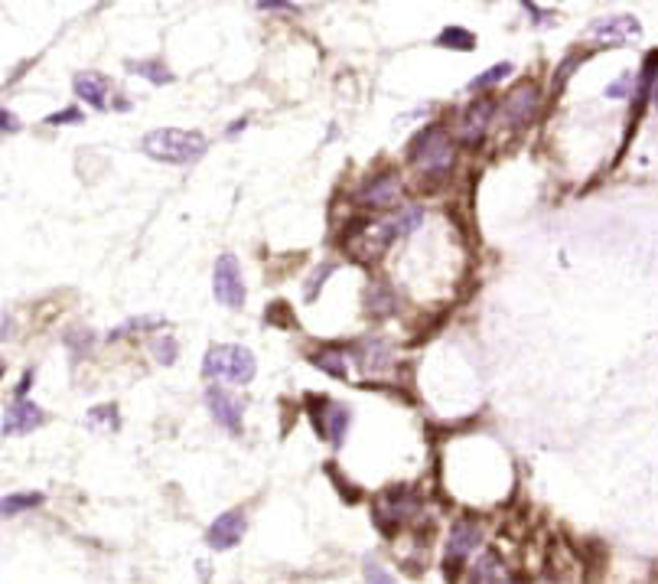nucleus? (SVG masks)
<instances>
[{"label": "nucleus", "mask_w": 658, "mask_h": 584, "mask_svg": "<svg viewBox=\"0 0 658 584\" xmlns=\"http://www.w3.org/2000/svg\"><path fill=\"white\" fill-rule=\"evenodd\" d=\"M428 223V206L408 199L404 206L392 209L382 215H356L346 229H342L339 249L342 255L356 261V265L375 268L382 265L398 242L414 239Z\"/></svg>", "instance_id": "f257e3e1"}, {"label": "nucleus", "mask_w": 658, "mask_h": 584, "mask_svg": "<svg viewBox=\"0 0 658 584\" xmlns=\"http://www.w3.org/2000/svg\"><path fill=\"white\" fill-rule=\"evenodd\" d=\"M460 167V147H456L446 121H428L420 124L404 144V170H408L410 189H437L450 183Z\"/></svg>", "instance_id": "f03ea898"}, {"label": "nucleus", "mask_w": 658, "mask_h": 584, "mask_svg": "<svg viewBox=\"0 0 658 584\" xmlns=\"http://www.w3.org/2000/svg\"><path fill=\"white\" fill-rule=\"evenodd\" d=\"M410 199V183L408 173H401L398 167L382 164L375 170H368L349 193V206L356 209V215H382L392 209L404 206Z\"/></svg>", "instance_id": "7ed1b4c3"}, {"label": "nucleus", "mask_w": 658, "mask_h": 584, "mask_svg": "<svg viewBox=\"0 0 658 584\" xmlns=\"http://www.w3.org/2000/svg\"><path fill=\"white\" fill-rule=\"evenodd\" d=\"M140 151L154 164L167 167H193L209 151V138L193 128H154L140 138Z\"/></svg>", "instance_id": "20e7f679"}, {"label": "nucleus", "mask_w": 658, "mask_h": 584, "mask_svg": "<svg viewBox=\"0 0 658 584\" xmlns=\"http://www.w3.org/2000/svg\"><path fill=\"white\" fill-rule=\"evenodd\" d=\"M545 86L535 82V78H522V82H515L509 92L499 98L496 105V128L509 138H518L525 131H531L538 124L541 112H545Z\"/></svg>", "instance_id": "39448f33"}, {"label": "nucleus", "mask_w": 658, "mask_h": 584, "mask_svg": "<svg viewBox=\"0 0 658 584\" xmlns=\"http://www.w3.org/2000/svg\"><path fill=\"white\" fill-rule=\"evenodd\" d=\"M496 105L499 98H492V92H479L454 114L450 134H454L460 151L476 154V151H482L489 144L492 131H496Z\"/></svg>", "instance_id": "423d86ee"}, {"label": "nucleus", "mask_w": 658, "mask_h": 584, "mask_svg": "<svg viewBox=\"0 0 658 584\" xmlns=\"http://www.w3.org/2000/svg\"><path fill=\"white\" fill-rule=\"evenodd\" d=\"M203 379L222 382V386L241 388L255 382L257 376V356L241 343H212L203 352Z\"/></svg>", "instance_id": "0eeeda50"}, {"label": "nucleus", "mask_w": 658, "mask_h": 584, "mask_svg": "<svg viewBox=\"0 0 658 584\" xmlns=\"http://www.w3.org/2000/svg\"><path fill=\"white\" fill-rule=\"evenodd\" d=\"M352 352V370H359L362 382H388V379L398 372L401 366V352L394 346L392 336H382V333H365L359 340H352L349 343Z\"/></svg>", "instance_id": "6e6552de"}, {"label": "nucleus", "mask_w": 658, "mask_h": 584, "mask_svg": "<svg viewBox=\"0 0 658 584\" xmlns=\"http://www.w3.org/2000/svg\"><path fill=\"white\" fill-rule=\"evenodd\" d=\"M420 516V497L414 487H394V490L378 493L372 503V519L385 535H398L401 529H410Z\"/></svg>", "instance_id": "1a4fd4ad"}, {"label": "nucleus", "mask_w": 658, "mask_h": 584, "mask_svg": "<svg viewBox=\"0 0 658 584\" xmlns=\"http://www.w3.org/2000/svg\"><path fill=\"white\" fill-rule=\"evenodd\" d=\"M482 539H486V529L476 519H456L450 525L444 542V571L450 581H456L466 571V561L476 559V552L482 549Z\"/></svg>", "instance_id": "9d476101"}, {"label": "nucleus", "mask_w": 658, "mask_h": 584, "mask_svg": "<svg viewBox=\"0 0 658 584\" xmlns=\"http://www.w3.org/2000/svg\"><path fill=\"white\" fill-rule=\"evenodd\" d=\"M307 415H310L313 431H317L326 444H333V447L346 444V434H349V428H352L349 405L339 402V398H329V396H310Z\"/></svg>", "instance_id": "9b49d317"}, {"label": "nucleus", "mask_w": 658, "mask_h": 584, "mask_svg": "<svg viewBox=\"0 0 658 584\" xmlns=\"http://www.w3.org/2000/svg\"><path fill=\"white\" fill-rule=\"evenodd\" d=\"M212 297L219 307L239 314L248 304V281L241 271V261L231 251H222L212 265Z\"/></svg>", "instance_id": "f8f14e48"}, {"label": "nucleus", "mask_w": 658, "mask_h": 584, "mask_svg": "<svg viewBox=\"0 0 658 584\" xmlns=\"http://www.w3.org/2000/svg\"><path fill=\"white\" fill-rule=\"evenodd\" d=\"M203 402L212 415V421L222 431H229L231 438H241L245 434V398L239 392H231V386L222 382H209L203 392Z\"/></svg>", "instance_id": "ddd939ff"}, {"label": "nucleus", "mask_w": 658, "mask_h": 584, "mask_svg": "<svg viewBox=\"0 0 658 584\" xmlns=\"http://www.w3.org/2000/svg\"><path fill=\"white\" fill-rule=\"evenodd\" d=\"M362 310H365L368 320L385 324V320L398 317V310H401V291L385 275H372L365 284V291H362Z\"/></svg>", "instance_id": "4468645a"}, {"label": "nucleus", "mask_w": 658, "mask_h": 584, "mask_svg": "<svg viewBox=\"0 0 658 584\" xmlns=\"http://www.w3.org/2000/svg\"><path fill=\"white\" fill-rule=\"evenodd\" d=\"M245 533H248V513L241 506L225 509V513L215 516L212 523H209V529H205V545L212 552H229L245 539Z\"/></svg>", "instance_id": "2eb2a0df"}, {"label": "nucleus", "mask_w": 658, "mask_h": 584, "mask_svg": "<svg viewBox=\"0 0 658 584\" xmlns=\"http://www.w3.org/2000/svg\"><path fill=\"white\" fill-rule=\"evenodd\" d=\"M642 36V23L633 14H609V17H599L587 26V40L599 46H619L629 43V40H639Z\"/></svg>", "instance_id": "dca6fc26"}, {"label": "nucleus", "mask_w": 658, "mask_h": 584, "mask_svg": "<svg viewBox=\"0 0 658 584\" xmlns=\"http://www.w3.org/2000/svg\"><path fill=\"white\" fill-rule=\"evenodd\" d=\"M46 424V412L30 398H14L4 412V421H0V431L7 438H23V434H33L36 428Z\"/></svg>", "instance_id": "f3484780"}, {"label": "nucleus", "mask_w": 658, "mask_h": 584, "mask_svg": "<svg viewBox=\"0 0 658 584\" xmlns=\"http://www.w3.org/2000/svg\"><path fill=\"white\" fill-rule=\"evenodd\" d=\"M72 92L82 105L95 108V112H112V78L102 72H76L72 76Z\"/></svg>", "instance_id": "a211bd4d"}, {"label": "nucleus", "mask_w": 658, "mask_h": 584, "mask_svg": "<svg viewBox=\"0 0 658 584\" xmlns=\"http://www.w3.org/2000/svg\"><path fill=\"white\" fill-rule=\"evenodd\" d=\"M307 360L313 370H320L329 379H349L352 376V352L349 343H320L307 352Z\"/></svg>", "instance_id": "6ab92c4d"}, {"label": "nucleus", "mask_w": 658, "mask_h": 584, "mask_svg": "<svg viewBox=\"0 0 658 584\" xmlns=\"http://www.w3.org/2000/svg\"><path fill=\"white\" fill-rule=\"evenodd\" d=\"M170 324L163 317H157V314H137V317H128L121 320L118 327H112L108 333H104V343L114 346V343H124V340H134V336H150L157 333V330H167Z\"/></svg>", "instance_id": "aec40b11"}, {"label": "nucleus", "mask_w": 658, "mask_h": 584, "mask_svg": "<svg viewBox=\"0 0 658 584\" xmlns=\"http://www.w3.org/2000/svg\"><path fill=\"white\" fill-rule=\"evenodd\" d=\"M509 578H512V571H509L502 555H499L496 549H486L476 561H473L470 575H466V584H505Z\"/></svg>", "instance_id": "412c9836"}, {"label": "nucleus", "mask_w": 658, "mask_h": 584, "mask_svg": "<svg viewBox=\"0 0 658 584\" xmlns=\"http://www.w3.org/2000/svg\"><path fill=\"white\" fill-rule=\"evenodd\" d=\"M434 46L437 50H446V52H473L479 46V40L473 30H466V26L450 23L434 36Z\"/></svg>", "instance_id": "4be33fe9"}, {"label": "nucleus", "mask_w": 658, "mask_h": 584, "mask_svg": "<svg viewBox=\"0 0 658 584\" xmlns=\"http://www.w3.org/2000/svg\"><path fill=\"white\" fill-rule=\"evenodd\" d=\"M128 66L131 76L144 78V82H150V86H170L173 78V69L167 66V62L160 59V56H150V59H134V62H124Z\"/></svg>", "instance_id": "5701e85b"}, {"label": "nucleus", "mask_w": 658, "mask_h": 584, "mask_svg": "<svg viewBox=\"0 0 658 584\" xmlns=\"http://www.w3.org/2000/svg\"><path fill=\"white\" fill-rule=\"evenodd\" d=\"M62 343H66V350H68V360L82 362L98 350V333H95L92 327H68L66 336H62Z\"/></svg>", "instance_id": "b1692460"}, {"label": "nucleus", "mask_w": 658, "mask_h": 584, "mask_svg": "<svg viewBox=\"0 0 658 584\" xmlns=\"http://www.w3.org/2000/svg\"><path fill=\"white\" fill-rule=\"evenodd\" d=\"M147 350H150V356H154L157 366H163V370H170V366H176V360H180V340L173 333H167V330H157V333L147 336Z\"/></svg>", "instance_id": "393cba45"}, {"label": "nucleus", "mask_w": 658, "mask_h": 584, "mask_svg": "<svg viewBox=\"0 0 658 584\" xmlns=\"http://www.w3.org/2000/svg\"><path fill=\"white\" fill-rule=\"evenodd\" d=\"M515 76V66L509 59H502V62H496V66H489V69H482L476 78H473L470 86L463 88L466 95H479V92H492L496 86H502L505 78H512Z\"/></svg>", "instance_id": "a878e982"}, {"label": "nucleus", "mask_w": 658, "mask_h": 584, "mask_svg": "<svg viewBox=\"0 0 658 584\" xmlns=\"http://www.w3.org/2000/svg\"><path fill=\"white\" fill-rule=\"evenodd\" d=\"M339 265H342L339 258H326V261H320V265L307 275V281H303V301H307V304L317 301L320 294H323L326 281H329V278L339 271Z\"/></svg>", "instance_id": "bb28decb"}, {"label": "nucleus", "mask_w": 658, "mask_h": 584, "mask_svg": "<svg viewBox=\"0 0 658 584\" xmlns=\"http://www.w3.org/2000/svg\"><path fill=\"white\" fill-rule=\"evenodd\" d=\"M46 497L40 490H26V493H10V497H0V519H14L20 513H30V509L43 506Z\"/></svg>", "instance_id": "cd10ccee"}, {"label": "nucleus", "mask_w": 658, "mask_h": 584, "mask_svg": "<svg viewBox=\"0 0 658 584\" xmlns=\"http://www.w3.org/2000/svg\"><path fill=\"white\" fill-rule=\"evenodd\" d=\"M587 56H590V50H573L571 56H564V59H561V66L554 69V82H551V92H554V95L564 92L567 78H571L573 72H577V66H581V62L587 59Z\"/></svg>", "instance_id": "c85d7f7f"}, {"label": "nucleus", "mask_w": 658, "mask_h": 584, "mask_svg": "<svg viewBox=\"0 0 658 584\" xmlns=\"http://www.w3.org/2000/svg\"><path fill=\"white\" fill-rule=\"evenodd\" d=\"M88 424L92 428H118V405L114 402H104V405H95V408H88Z\"/></svg>", "instance_id": "c756f323"}, {"label": "nucleus", "mask_w": 658, "mask_h": 584, "mask_svg": "<svg viewBox=\"0 0 658 584\" xmlns=\"http://www.w3.org/2000/svg\"><path fill=\"white\" fill-rule=\"evenodd\" d=\"M86 121V112L78 108V105H68V108H62V112H52L43 118L46 128H68V124H82Z\"/></svg>", "instance_id": "7c9ffc66"}, {"label": "nucleus", "mask_w": 658, "mask_h": 584, "mask_svg": "<svg viewBox=\"0 0 658 584\" xmlns=\"http://www.w3.org/2000/svg\"><path fill=\"white\" fill-rule=\"evenodd\" d=\"M635 88V72H623V76L616 78V82H609L607 86V98H613V102H619V98H629Z\"/></svg>", "instance_id": "2f4dec72"}, {"label": "nucleus", "mask_w": 658, "mask_h": 584, "mask_svg": "<svg viewBox=\"0 0 658 584\" xmlns=\"http://www.w3.org/2000/svg\"><path fill=\"white\" fill-rule=\"evenodd\" d=\"M518 4H522V10L528 14L531 26H551V23H554V14H551V10H545V7H538L535 0H518Z\"/></svg>", "instance_id": "473e14b6"}, {"label": "nucleus", "mask_w": 658, "mask_h": 584, "mask_svg": "<svg viewBox=\"0 0 658 584\" xmlns=\"http://www.w3.org/2000/svg\"><path fill=\"white\" fill-rule=\"evenodd\" d=\"M255 7L261 10V14H291V17L300 14V7L293 0H257Z\"/></svg>", "instance_id": "72a5a7b5"}, {"label": "nucleus", "mask_w": 658, "mask_h": 584, "mask_svg": "<svg viewBox=\"0 0 658 584\" xmlns=\"http://www.w3.org/2000/svg\"><path fill=\"white\" fill-rule=\"evenodd\" d=\"M365 581H368V584H398L392 575H388L385 568L375 565V561H365Z\"/></svg>", "instance_id": "f704fd0d"}, {"label": "nucleus", "mask_w": 658, "mask_h": 584, "mask_svg": "<svg viewBox=\"0 0 658 584\" xmlns=\"http://www.w3.org/2000/svg\"><path fill=\"white\" fill-rule=\"evenodd\" d=\"M20 128H23V124H20L17 114L10 112V108H4V105H0V134H17Z\"/></svg>", "instance_id": "c9c22d12"}, {"label": "nucleus", "mask_w": 658, "mask_h": 584, "mask_svg": "<svg viewBox=\"0 0 658 584\" xmlns=\"http://www.w3.org/2000/svg\"><path fill=\"white\" fill-rule=\"evenodd\" d=\"M33 379H36V370L30 366V370L20 376V382H17V388H14V398H26L30 396V388H33Z\"/></svg>", "instance_id": "e433bc0d"}, {"label": "nucleus", "mask_w": 658, "mask_h": 584, "mask_svg": "<svg viewBox=\"0 0 658 584\" xmlns=\"http://www.w3.org/2000/svg\"><path fill=\"white\" fill-rule=\"evenodd\" d=\"M248 124H251V114H241V118H235L229 128H225V138H241V131L248 128Z\"/></svg>", "instance_id": "4c0bfd02"}, {"label": "nucleus", "mask_w": 658, "mask_h": 584, "mask_svg": "<svg viewBox=\"0 0 658 584\" xmlns=\"http://www.w3.org/2000/svg\"><path fill=\"white\" fill-rule=\"evenodd\" d=\"M114 112H131V98H124V95H114Z\"/></svg>", "instance_id": "58836bf2"}, {"label": "nucleus", "mask_w": 658, "mask_h": 584, "mask_svg": "<svg viewBox=\"0 0 658 584\" xmlns=\"http://www.w3.org/2000/svg\"><path fill=\"white\" fill-rule=\"evenodd\" d=\"M10 330H14V324H10V317H7V314H0V340H7V336H10Z\"/></svg>", "instance_id": "ea45409f"}, {"label": "nucleus", "mask_w": 658, "mask_h": 584, "mask_svg": "<svg viewBox=\"0 0 658 584\" xmlns=\"http://www.w3.org/2000/svg\"><path fill=\"white\" fill-rule=\"evenodd\" d=\"M4 372H7V362H4V356H0V379H4Z\"/></svg>", "instance_id": "a19ab883"}]
</instances>
